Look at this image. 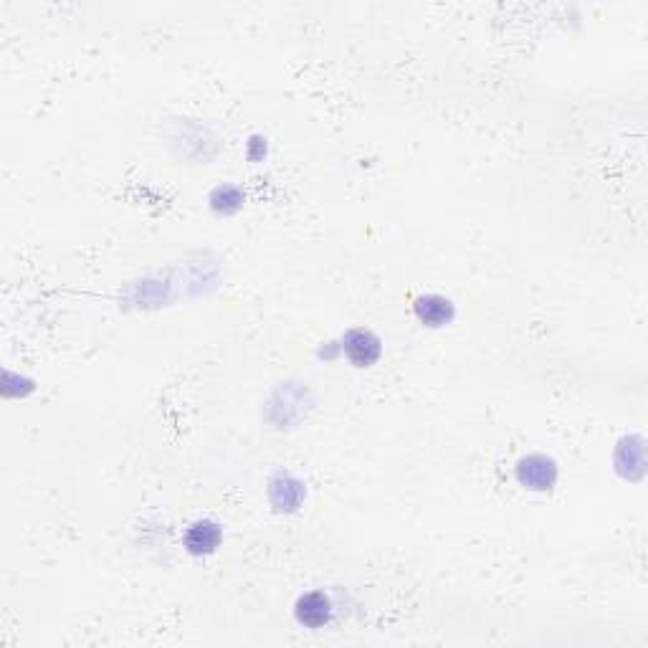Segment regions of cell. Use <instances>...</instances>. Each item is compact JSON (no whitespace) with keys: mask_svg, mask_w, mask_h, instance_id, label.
I'll list each match as a JSON object with an SVG mask.
<instances>
[{"mask_svg":"<svg viewBox=\"0 0 648 648\" xmlns=\"http://www.w3.org/2000/svg\"><path fill=\"white\" fill-rule=\"evenodd\" d=\"M517 476L529 489H550L554 484V463L545 456H529L520 463Z\"/></svg>","mask_w":648,"mask_h":648,"instance_id":"2","label":"cell"},{"mask_svg":"<svg viewBox=\"0 0 648 648\" xmlns=\"http://www.w3.org/2000/svg\"><path fill=\"white\" fill-rule=\"evenodd\" d=\"M221 542V527L213 522H198L193 524L185 535V545L193 554H208L213 553Z\"/></svg>","mask_w":648,"mask_h":648,"instance_id":"4","label":"cell"},{"mask_svg":"<svg viewBox=\"0 0 648 648\" xmlns=\"http://www.w3.org/2000/svg\"><path fill=\"white\" fill-rule=\"evenodd\" d=\"M415 312L421 316V322H426L431 327H439L446 324L454 309H451V301L443 299V297H423V299L415 301Z\"/></svg>","mask_w":648,"mask_h":648,"instance_id":"5","label":"cell"},{"mask_svg":"<svg viewBox=\"0 0 648 648\" xmlns=\"http://www.w3.org/2000/svg\"><path fill=\"white\" fill-rule=\"evenodd\" d=\"M332 616V603L322 593H309L297 603V618L309 628H322Z\"/></svg>","mask_w":648,"mask_h":648,"instance_id":"3","label":"cell"},{"mask_svg":"<svg viewBox=\"0 0 648 648\" xmlns=\"http://www.w3.org/2000/svg\"><path fill=\"white\" fill-rule=\"evenodd\" d=\"M345 352L357 367H367L380 357V340L367 330H352L345 337Z\"/></svg>","mask_w":648,"mask_h":648,"instance_id":"1","label":"cell"}]
</instances>
